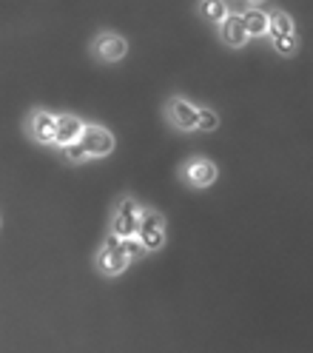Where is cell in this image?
<instances>
[{
  "label": "cell",
  "instance_id": "cell-1",
  "mask_svg": "<svg viewBox=\"0 0 313 353\" xmlns=\"http://www.w3.org/2000/svg\"><path fill=\"white\" fill-rule=\"evenodd\" d=\"M143 211L137 205V200H131V196H123L114 216H111V234L120 236V239H131L140 234V223H143Z\"/></svg>",
  "mask_w": 313,
  "mask_h": 353
},
{
  "label": "cell",
  "instance_id": "cell-2",
  "mask_svg": "<svg viewBox=\"0 0 313 353\" xmlns=\"http://www.w3.org/2000/svg\"><path fill=\"white\" fill-rule=\"evenodd\" d=\"M128 262H131V256L123 251V239L114 236V234H108V239L103 242V248H100V254H97V268H100V274H105V276L123 274V271L128 268Z\"/></svg>",
  "mask_w": 313,
  "mask_h": 353
},
{
  "label": "cell",
  "instance_id": "cell-3",
  "mask_svg": "<svg viewBox=\"0 0 313 353\" xmlns=\"http://www.w3.org/2000/svg\"><path fill=\"white\" fill-rule=\"evenodd\" d=\"M140 242L148 251H160L165 242V219L156 211H143V223H140Z\"/></svg>",
  "mask_w": 313,
  "mask_h": 353
},
{
  "label": "cell",
  "instance_id": "cell-4",
  "mask_svg": "<svg viewBox=\"0 0 313 353\" xmlns=\"http://www.w3.org/2000/svg\"><path fill=\"white\" fill-rule=\"evenodd\" d=\"M183 180L188 183V185H194V188H205V185H211L214 180H216V165L211 163V160H205V157H191L185 165H183Z\"/></svg>",
  "mask_w": 313,
  "mask_h": 353
},
{
  "label": "cell",
  "instance_id": "cell-5",
  "mask_svg": "<svg viewBox=\"0 0 313 353\" xmlns=\"http://www.w3.org/2000/svg\"><path fill=\"white\" fill-rule=\"evenodd\" d=\"M168 114H171V120H174L176 128H183V131L199 128V108L191 105V103L183 100V97H174V100L168 103Z\"/></svg>",
  "mask_w": 313,
  "mask_h": 353
},
{
  "label": "cell",
  "instance_id": "cell-6",
  "mask_svg": "<svg viewBox=\"0 0 313 353\" xmlns=\"http://www.w3.org/2000/svg\"><path fill=\"white\" fill-rule=\"evenodd\" d=\"M83 145L88 148V154H92V157H105V154L114 148V137H111L103 125H85V131H83Z\"/></svg>",
  "mask_w": 313,
  "mask_h": 353
},
{
  "label": "cell",
  "instance_id": "cell-7",
  "mask_svg": "<svg viewBox=\"0 0 313 353\" xmlns=\"http://www.w3.org/2000/svg\"><path fill=\"white\" fill-rule=\"evenodd\" d=\"M29 134L37 143H57V117L49 112H34L29 120Z\"/></svg>",
  "mask_w": 313,
  "mask_h": 353
},
{
  "label": "cell",
  "instance_id": "cell-8",
  "mask_svg": "<svg viewBox=\"0 0 313 353\" xmlns=\"http://www.w3.org/2000/svg\"><path fill=\"white\" fill-rule=\"evenodd\" d=\"M125 52H128V43L120 34L105 32V34H100L94 40V54L100 60H120V57H125Z\"/></svg>",
  "mask_w": 313,
  "mask_h": 353
},
{
  "label": "cell",
  "instance_id": "cell-9",
  "mask_svg": "<svg viewBox=\"0 0 313 353\" xmlns=\"http://www.w3.org/2000/svg\"><path fill=\"white\" fill-rule=\"evenodd\" d=\"M83 131H85V123H80L74 114H60L57 117V143L63 148L72 145V143H80Z\"/></svg>",
  "mask_w": 313,
  "mask_h": 353
},
{
  "label": "cell",
  "instance_id": "cell-10",
  "mask_svg": "<svg viewBox=\"0 0 313 353\" xmlns=\"http://www.w3.org/2000/svg\"><path fill=\"white\" fill-rule=\"evenodd\" d=\"M222 40L228 43V46H245V40H248V26H245V17L242 14H228L225 23H222Z\"/></svg>",
  "mask_w": 313,
  "mask_h": 353
},
{
  "label": "cell",
  "instance_id": "cell-11",
  "mask_svg": "<svg viewBox=\"0 0 313 353\" xmlns=\"http://www.w3.org/2000/svg\"><path fill=\"white\" fill-rule=\"evenodd\" d=\"M242 17H245V26H248V34H254V37L271 34V14L262 12L259 6H248Z\"/></svg>",
  "mask_w": 313,
  "mask_h": 353
},
{
  "label": "cell",
  "instance_id": "cell-12",
  "mask_svg": "<svg viewBox=\"0 0 313 353\" xmlns=\"http://www.w3.org/2000/svg\"><path fill=\"white\" fill-rule=\"evenodd\" d=\"M287 37H296L294 20L285 12H274L271 14V40H287Z\"/></svg>",
  "mask_w": 313,
  "mask_h": 353
},
{
  "label": "cell",
  "instance_id": "cell-13",
  "mask_svg": "<svg viewBox=\"0 0 313 353\" xmlns=\"http://www.w3.org/2000/svg\"><path fill=\"white\" fill-rule=\"evenodd\" d=\"M199 12H203V17L214 20V23H225V17L231 14V12H228V6L222 3V0H205V3L199 6Z\"/></svg>",
  "mask_w": 313,
  "mask_h": 353
},
{
  "label": "cell",
  "instance_id": "cell-14",
  "mask_svg": "<svg viewBox=\"0 0 313 353\" xmlns=\"http://www.w3.org/2000/svg\"><path fill=\"white\" fill-rule=\"evenodd\" d=\"M63 154H65V160H72V163H83V160L92 157V154H88V148L83 145V140H80V143H72V145H65Z\"/></svg>",
  "mask_w": 313,
  "mask_h": 353
},
{
  "label": "cell",
  "instance_id": "cell-15",
  "mask_svg": "<svg viewBox=\"0 0 313 353\" xmlns=\"http://www.w3.org/2000/svg\"><path fill=\"white\" fill-rule=\"evenodd\" d=\"M123 251L131 256V259H140L148 248L143 245V242H140V236H131V239H123Z\"/></svg>",
  "mask_w": 313,
  "mask_h": 353
},
{
  "label": "cell",
  "instance_id": "cell-16",
  "mask_svg": "<svg viewBox=\"0 0 313 353\" xmlns=\"http://www.w3.org/2000/svg\"><path fill=\"white\" fill-rule=\"evenodd\" d=\"M219 125V117L211 112V108H199V128H205V131H214Z\"/></svg>",
  "mask_w": 313,
  "mask_h": 353
}]
</instances>
